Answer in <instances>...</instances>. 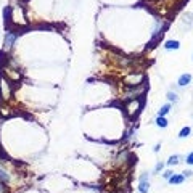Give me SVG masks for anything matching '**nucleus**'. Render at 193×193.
Segmentation results:
<instances>
[{"label": "nucleus", "mask_w": 193, "mask_h": 193, "mask_svg": "<svg viewBox=\"0 0 193 193\" xmlns=\"http://www.w3.org/2000/svg\"><path fill=\"white\" fill-rule=\"evenodd\" d=\"M16 37H18V32H15V31H11V29H8V32L5 34V50H10V48L13 47Z\"/></svg>", "instance_id": "f257e3e1"}, {"label": "nucleus", "mask_w": 193, "mask_h": 193, "mask_svg": "<svg viewBox=\"0 0 193 193\" xmlns=\"http://www.w3.org/2000/svg\"><path fill=\"white\" fill-rule=\"evenodd\" d=\"M191 82V76L190 74H182L179 77V80H177V84H179L180 87H185V85H188Z\"/></svg>", "instance_id": "f03ea898"}, {"label": "nucleus", "mask_w": 193, "mask_h": 193, "mask_svg": "<svg viewBox=\"0 0 193 193\" xmlns=\"http://www.w3.org/2000/svg\"><path fill=\"white\" fill-rule=\"evenodd\" d=\"M179 47H180L179 40H167V42L164 44V48H166V50H177Z\"/></svg>", "instance_id": "7ed1b4c3"}, {"label": "nucleus", "mask_w": 193, "mask_h": 193, "mask_svg": "<svg viewBox=\"0 0 193 193\" xmlns=\"http://www.w3.org/2000/svg\"><path fill=\"white\" fill-rule=\"evenodd\" d=\"M148 190H150V183H148V180H140L139 191H140V193H148Z\"/></svg>", "instance_id": "20e7f679"}, {"label": "nucleus", "mask_w": 193, "mask_h": 193, "mask_svg": "<svg viewBox=\"0 0 193 193\" xmlns=\"http://www.w3.org/2000/svg\"><path fill=\"white\" fill-rule=\"evenodd\" d=\"M156 126H158V127H163V129L167 127V119H166L164 116H158V118H156Z\"/></svg>", "instance_id": "39448f33"}, {"label": "nucleus", "mask_w": 193, "mask_h": 193, "mask_svg": "<svg viewBox=\"0 0 193 193\" xmlns=\"http://www.w3.org/2000/svg\"><path fill=\"white\" fill-rule=\"evenodd\" d=\"M183 179H185L183 175H172L171 179H169V183H172V185H174V183H182Z\"/></svg>", "instance_id": "423d86ee"}, {"label": "nucleus", "mask_w": 193, "mask_h": 193, "mask_svg": "<svg viewBox=\"0 0 193 193\" xmlns=\"http://www.w3.org/2000/svg\"><path fill=\"white\" fill-rule=\"evenodd\" d=\"M169 111H171V105H164V106H161V109L158 111V116H166Z\"/></svg>", "instance_id": "0eeeda50"}, {"label": "nucleus", "mask_w": 193, "mask_h": 193, "mask_svg": "<svg viewBox=\"0 0 193 193\" xmlns=\"http://www.w3.org/2000/svg\"><path fill=\"white\" fill-rule=\"evenodd\" d=\"M190 132H191V129H190V127H183L182 131H180V134H179V137H180V139H185V137H188V135H190Z\"/></svg>", "instance_id": "6e6552de"}, {"label": "nucleus", "mask_w": 193, "mask_h": 193, "mask_svg": "<svg viewBox=\"0 0 193 193\" xmlns=\"http://www.w3.org/2000/svg\"><path fill=\"white\" fill-rule=\"evenodd\" d=\"M8 179H10V175L6 174V171H3V169L0 167V182H8Z\"/></svg>", "instance_id": "1a4fd4ad"}, {"label": "nucleus", "mask_w": 193, "mask_h": 193, "mask_svg": "<svg viewBox=\"0 0 193 193\" xmlns=\"http://www.w3.org/2000/svg\"><path fill=\"white\" fill-rule=\"evenodd\" d=\"M179 156H177V155H174V156H171V158H169V161H167V166H174V164H177V163H179Z\"/></svg>", "instance_id": "9d476101"}, {"label": "nucleus", "mask_w": 193, "mask_h": 193, "mask_svg": "<svg viewBox=\"0 0 193 193\" xmlns=\"http://www.w3.org/2000/svg\"><path fill=\"white\" fill-rule=\"evenodd\" d=\"M167 100H169V101H174V103H175V101L179 100V98H177V95H175L174 92H169V93H167Z\"/></svg>", "instance_id": "9b49d317"}, {"label": "nucleus", "mask_w": 193, "mask_h": 193, "mask_svg": "<svg viewBox=\"0 0 193 193\" xmlns=\"http://www.w3.org/2000/svg\"><path fill=\"white\" fill-rule=\"evenodd\" d=\"M187 163H188V164H191V166H193V151H191V153H190V155H188V156H187Z\"/></svg>", "instance_id": "f8f14e48"}, {"label": "nucleus", "mask_w": 193, "mask_h": 193, "mask_svg": "<svg viewBox=\"0 0 193 193\" xmlns=\"http://www.w3.org/2000/svg\"><path fill=\"white\" fill-rule=\"evenodd\" d=\"M163 175H164V179H167V180H169V179H171V177H172V172H171V171H166V172H164Z\"/></svg>", "instance_id": "ddd939ff"}, {"label": "nucleus", "mask_w": 193, "mask_h": 193, "mask_svg": "<svg viewBox=\"0 0 193 193\" xmlns=\"http://www.w3.org/2000/svg\"><path fill=\"white\" fill-rule=\"evenodd\" d=\"M161 169H163V163H158V164H156V167H155V171L158 172V171H161Z\"/></svg>", "instance_id": "4468645a"}, {"label": "nucleus", "mask_w": 193, "mask_h": 193, "mask_svg": "<svg viewBox=\"0 0 193 193\" xmlns=\"http://www.w3.org/2000/svg\"><path fill=\"white\" fill-rule=\"evenodd\" d=\"M0 193H5V187H3V182H0Z\"/></svg>", "instance_id": "2eb2a0df"}]
</instances>
